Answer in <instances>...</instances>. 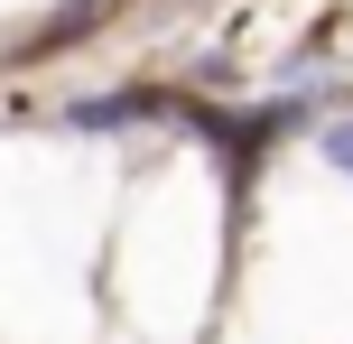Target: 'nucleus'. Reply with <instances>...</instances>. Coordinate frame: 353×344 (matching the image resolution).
<instances>
[{
	"label": "nucleus",
	"mask_w": 353,
	"mask_h": 344,
	"mask_svg": "<svg viewBox=\"0 0 353 344\" xmlns=\"http://www.w3.org/2000/svg\"><path fill=\"white\" fill-rule=\"evenodd\" d=\"M325 149H335V159H353V121H335V130H325Z\"/></svg>",
	"instance_id": "obj_1"
}]
</instances>
